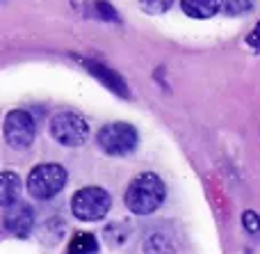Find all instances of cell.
I'll return each mask as SVG.
<instances>
[{"instance_id": "cell-1", "label": "cell", "mask_w": 260, "mask_h": 254, "mask_svg": "<svg viewBox=\"0 0 260 254\" xmlns=\"http://www.w3.org/2000/svg\"><path fill=\"white\" fill-rule=\"evenodd\" d=\"M167 195L169 190H167L165 179L153 170H144L128 181L126 190H123V206L128 213L137 215V218H148L165 206Z\"/></svg>"}, {"instance_id": "cell-2", "label": "cell", "mask_w": 260, "mask_h": 254, "mask_svg": "<svg viewBox=\"0 0 260 254\" xmlns=\"http://www.w3.org/2000/svg\"><path fill=\"white\" fill-rule=\"evenodd\" d=\"M69 172L62 163H37L25 179V192L32 202H50L67 188Z\"/></svg>"}, {"instance_id": "cell-3", "label": "cell", "mask_w": 260, "mask_h": 254, "mask_svg": "<svg viewBox=\"0 0 260 254\" xmlns=\"http://www.w3.org/2000/svg\"><path fill=\"white\" fill-rule=\"evenodd\" d=\"M48 135L59 147L80 149L91 137V124L85 115L76 110H59L48 119Z\"/></svg>"}, {"instance_id": "cell-4", "label": "cell", "mask_w": 260, "mask_h": 254, "mask_svg": "<svg viewBox=\"0 0 260 254\" xmlns=\"http://www.w3.org/2000/svg\"><path fill=\"white\" fill-rule=\"evenodd\" d=\"M69 211L78 222H101L112 211V195L103 186H82L69 200Z\"/></svg>"}, {"instance_id": "cell-5", "label": "cell", "mask_w": 260, "mask_h": 254, "mask_svg": "<svg viewBox=\"0 0 260 254\" xmlns=\"http://www.w3.org/2000/svg\"><path fill=\"white\" fill-rule=\"evenodd\" d=\"M96 147L110 158H128L139 147V131L130 122H108L96 131Z\"/></svg>"}, {"instance_id": "cell-6", "label": "cell", "mask_w": 260, "mask_h": 254, "mask_svg": "<svg viewBox=\"0 0 260 254\" xmlns=\"http://www.w3.org/2000/svg\"><path fill=\"white\" fill-rule=\"evenodd\" d=\"M3 140L9 149L27 151L37 140V119L23 108L7 110L3 117Z\"/></svg>"}, {"instance_id": "cell-7", "label": "cell", "mask_w": 260, "mask_h": 254, "mask_svg": "<svg viewBox=\"0 0 260 254\" xmlns=\"http://www.w3.org/2000/svg\"><path fill=\"white\" fill-rule=\"evenodd\" d=\"M3 229L5 234L18 238V241H27L37 229V211L30 202H14V204L3 209Z\"/></svg>"}, {"instance_id": "cell-8", "label": "cell", "mask_w": 260, "mask_h": 254, "mask_svg": "<svg viewBox=\"0 0 260 254\" xmlns=\"http://www.w3.org/2000/svg\"><path fill=\"white\" fill-rule=\"evenodd\" d=\"M73 60H76L94 80H99L105 90L112 92L114 96H119V99H130V87H128L126 78H123L117 69H112L110 64L101 62V60H96V58H85V55H73Z\"/></svg>"}, {"instance_id": "cell-9", "label": "cell", "mask_w": 260, "mask_h": 254, "mask_svg": "<svg viewBox=\"0 0 260 254\" xmlns=\"http://www.w3.org/2000/svg\"><path fill=\"white\" fill-rule=\"evenodd\" d=\"M23 190H25V183H23L21 174L14 170H3V174H0V206L5 209V206L18 202Z\"/></svg>"}, {"instance_id": "cell-10", "label": "cell", "mask_w": 260, "mask_h": 254, "mask_svg": "<svg viewBox=\"0 0 260 254\" xmlns=\"http://www.w3.org/2000/svg\"><path fill=\"white\" fill-rule=\"evenodd\" d=\"M185 16L194 21H208L221 12V0H178Z\"/></svg>"}, {"instance_id": "cell-11", "label": "cell", "mask_w": 260, "mask_h": 254, "mask_svg": "<svg viewBox=\"0 0 260 254\" xmlns=\"http://www.w3.org/2000/svg\"><path fill=\"white\" fill-rule=\"evenodd\" d=\"M67 252H76V254H99L101 252V241L94 232H73L69 236V243H67Z\"/></svg>"}, {"instance_id": "cell-12", "label": "cell", "mask_w": 260, "mask_h": 254, "mask_svg": "<svg viewBox=\"0 0 260 254\" xmlns=\"http://www.w3.org/2000/svg\"><path fill=\"white\" fill-rule=\"evenodd\" d=\"M130 234H133V227H130L128 220H114V222L103 227V238L108 241L110 247H123L128 243Z\"/></svg>"}, {"instance_id": "cell-13", "label": "cell", "mask_w": 260, "mask_h": 254, "mask_svg": "<svg viewBox=\"0 0 260 254\" xmlns=\"http://www.w3.org/2000/svg\"><path fill=\"white\" fill-rule=\"evenodd\" d=\"M176 5V0H137V7L142 14L148 16H162Z\"/></svg>"}, {"instance_id": "cell-14", "label": "cell", "mask_w": 260, "mask_h": 254, "mask_svg": "<svg viewBox=\"0 0 260 254\" xmlns=\"http://www.w3.org/2000/svg\"><path fill=\"white\" fill-rule=\"evenodd\" d=\"M94 14L105 23H117V25L121 23V14L110 0H94Z\"/></svg>"}, {"instance_id": "cell-15", "label": "cell", "mask_w": 260, "mask_h": 254, "mask_svg": "<svg viewBox=\"0 0 260 254\" xmlns=\"http://www.w3.org/2000/svg\"><path fill=\"white\" fill-rule=\"evenodd\" d=\"M253 9V0H221V14L226 16H244Z\"/></svg>"}, {"instance_id": "cell-16", "label": "cell", "mask_w": 260, "mask_h": 254, "mask_svg": "<svg viewBox=\"0 0 260 254\" xmlns=\"http://www.w3.org/2000/svg\"><path fill=\"white\" fill-rule=\"evenodd\" d=\"M240 222H242V229L249 234V236H258L260 234V213L258 211H253V209L242 211Z\"/></svg>"}, {"instance_id": "cell-17", "label": "cell", "mask_w": 260, "mask_h": 254, "mask_svg": "<svg viewBox=\"0 0 260 254\" xmlns=\"http://www.w3.org/2000/svg\"><path fill=\"white\" fill-rule=\"evenodd\" d=\"M244 41H247V46L253 50V53H260V21L256 23V27L244 37Z\"/></svg>"}, {"instance_id": "cell-18", "label": "cell", "mask_w": 260, "mask_h": 254, "mask_svg": "<svg viewBox=\"0 0 260 254\" xmlns=\"http://www.w3.org/2000/svg\"><path fill=\"white\" fill-rule=\"evenodd\" d=\"M69 3H71V9L73 12H78L80 14V16H87V0H69Z\"/></svg>"}]
</instances>
